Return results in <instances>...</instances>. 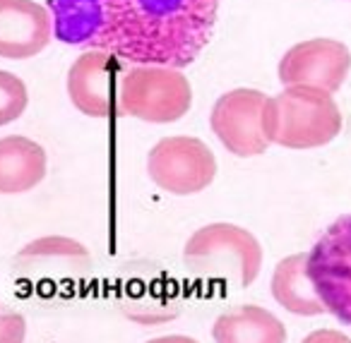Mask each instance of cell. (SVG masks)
<instances>
[{
    "label": "cell",
    "mask_w": 351,
    "mask_h": 343,
    "mask_svg": "<svg viewBox=\"0 0 351 343\" xmlns=\"http://www.w3.org/2000/svg\"><path fill=\"white\" fill-rule=\"evenodd\" d=\"M215 343H287V327L260 305L224 309L212 324Z\"/></svg>",
    "instance_id": "14"
},
{
    "label": "cell",
    "mask_w": 351,
    "mask_h": 343,
    "mask_svg": "<svg viewBox=\"0 0 351 343\" xmlns=\"http://www.w3.org/2000/svg\"><path fill=\"white\" fill-rule=\"evenodd\" d=\"M147 175L164 192L191 197L215 183L217 156L197 137H164L147 154Z\"/></svg>",
    "instance_id": "6"
},
{
    "label": "cell",
    "mask_w": 351,
    "mask_h": 343,
    "mask_svg": "<svg viewBox=\"0 0 351 343\" xmlns=\"http://www.w3.org/2000/svg\"><path fill=\"white\" fill-rule=\"evenodd\" d=\"M267 97L258 89L239 87L221 94L210 113V127L226 151L241 159L260 156L269 142L263 130V113Z\"/></svg>",
    "instance_id": "7"
},
{
    "label": "cell",
    "mask_w": 351,
    "mask_h": 343,
    "mask_svg": "<svg viewBox=\"0 0 351 343\" xmlns=\"http://www.w3.org/2000/svg\"><path fill=\"white\" fill-rule=\"evenodd\" d=\"M128 63L106 53L87 51L68 70V97L82 116L111 118L118 113L116 77Z\"/></svg>",
    "instance_id": "9"
},
{
    "label": "cell",
    "mask_w": 351,
    "mask_h": 343,
    "mask_svg": "<svg viewBox=\"0 0 351 343\" xmlns=\"http://www.w3.org/2000/svg\"><path fill=\"white\" fill-rule=\"evenodd\" d=\"M193 103V87L181 68L125 65L118 92V113L145 123L181 120Z\"/></svg>",
    "instance_id": "4"
},
{
    "label": "cell",
    "mask_w": 351,
    "mask_h": 343,
    "mask_svg": "<svg viewBox=\"0 0 351 343\" xmlns=\"http://www.w3.org/2000/svg\"><path fill=\"white\" fill-rule=\"evenodd\" d=\"M53 34L130 65L188 68L207 49L219 0H49Z\"/></svg>",
    "instance_id": "1"
},
{
    "label": "cell",
    "mask_w": 351,
    "mask_h": 343,
    "mask_svg": "<svg viewBox=\"0 0 351 343\" xmlns=\"http://www.w3.org/2000/svg\"><path fill=\"white\" fill-rule=\"evenodd\" d=\"M183 264L202 279L248 288L263 269V245L243 226L226 221L207 223L188 238Z\"/></svg>",
    "instance_id": "3"
},
{
    "label": "cell",
    "mask_w": 351,
    "mask_h": 343,
    "mask_svg": "<svg viewBox=\"0 0 351 343\" xmlns=\"http://www.w3.org/2000/svg\"><path fill=\"white\" fill-rule=\"evenodd\" d=\"M53 36V15L46 5L36 0H0V58H34Z\"/></svg>",
    "instance_id": "10"
},
{
    "label": "cell",
    "mask_w": 351,
    "mask_h": 343,
    "mask_svg": "<svg viewBox=\"0 0 351 343\" xmlns=\"http://www.w3.org/2000/svg\"><path fill=\"white\" fill-rule=\"evenodd\" d=\"M49 159L39 142L22 135L0 137V194L32 192L46 178Z\"/></svg>",
    "instance_id": "12"
},
{
    "label": "cell",
    "mask_w": 351,
    "mask_h": 343,
    "mask_svg": "<svg viewBox=\"0 0 351 343\" xmlns=\"http://www.w3.org/2000/svg\"><path fill=\"white\" fill-rule=\"evenodd\" d=\"M27 319L0 303V343H25Z\"/></svg>",
    "instance_id": "16"
},
{
    "label": "cell",
    "mask_w": 351,
    "mask_h": 343,
    "mask_svg": "<svg viewBox=\"0 0 351 343\" xmlns=\"http://www.w3.org/2000/svg\"><path fill=\"white\" fill-rule=\"evenodd\" d=\"M308 274L327 314L351 327V212L335 218L313 242Z\"/></svg>",
    "instance_id": "5"
},
{
    "label": "cell",
    "mask_w": 351,
    "mask_h": 343,
    "mask_svg": "<svg viewBox=\"0 0 351 343\" xmlns=\"http://www.w3.org/2000/svg\"><path fill=\"white\" fill-rule=\"evenodd\" d=\"M263 130L269 144L284 149H317L341 132V111L332 94L311 87H284L267 97Z\"/></svg>",
    "instance_id": "2"
},
{
    "label": "cell",
    "mask_w": 351,
    "mask_h": 343,
    "mask_svg": "<svg viewBox=\"0 0 351 343\" xmlns=\"http://www.w3.org/2000/svg\"><path fill=\"white\" fill-rule=\"evenodd\" d=\"M351 70V51L337 39H308L291 46L279 60V82L284 87H311L335 94Z\"/></svg>",
    "instance_id": "8"
},
{
    "label": "cell",
    "mask_w": 351,
    "mask_h": 343,
    "mask_svg": "<svg viewBox=\"0 0 351 343\" xmlns=\"http://www.w3.org/2000/svg\"><path fill=\"white\" fill-rule=\"evenodd\" d=\"M269 293L279 307L298 317H320L327 314L320 295L308 274V252L289 255L274 266L269 279Z\"/></svg>",
    "instance_id": "13"
},
{
    "label": "cell",
    "mask_w": 351,
    "mask_h": 343,
    "mask_svg": "<svg viewBox=\"0 0 351 343\" xmlns=\"http://www.w3.org/2000/svg\"><path fill=\"white\" fill-rule=\"evenodd\" d=\"M29 106V92L22 77L0 70V127L10 125Z\"/></svg>",
    "instance_id": "15"
},
{
    "label": "cell",
    "mask_w": 351,
    "mask_h": 343,
    "mask_svg": "<svg viewBox=\"0 0 351 343\" xmlns=\"http://www.w3.org/2000/svg\"><path fill=\"white\" fill-rule=\"evenodd\" d=\"M92 269V255L80 240L46 236L27 242L15 255V271L34 281H68Z\"/></svg>",
    "instance_id": "11"
},
{
    "label": "cell",
    "mask_w": 351,
    "mask_h": 343,
    "mask_svg": "<svg viewBox=\"0 0 351 343\" xmlns=\"http://www.w3.org/2000/svg\"><path fill=\"white\" fill-rule=\"evenodd\" d=\"M301 343H351L349 333L337 331V329H315L308 336H303Z\"/></svg>",
    "instance_id": "17"
},
{
    "label": "cell",
    "mask_w": 351,
    "mask_h": 343,
    "mask_svg": "<svg viewBox=\"0 0 351 343\" xmlns=\"http://www.w3.org/2000/svg\"><path fill=\"white\" fill-rule=\"evenodd\" d=\"M147 343H200L191 336H183V333H169V336H156V338H149Z\"/></svg>",
    "instance_id": "18"
}]
</instances>
